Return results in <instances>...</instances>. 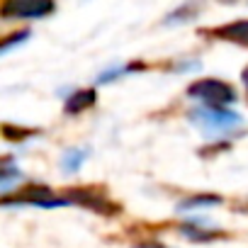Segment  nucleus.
<instances>
[{"label":"nucleus","instance_id":"nucleus-5","mask_svg":"<svg viewBox=\"0 0 248 248\" xmlns=\"http://www.w3.org/2000/svg\"><path fill=\"white\" fill-rule=\"evenodd\" d=\"M93 102H95V93H93V90L76 93V95H71V97H68V102H66V112H71V114L83 112V109H88Z\"/></svg>","mask_w":248,"mask_h":248},{"label":"nucleus","instance_id":"nucleus-9","mask_svg":"<svg viewBox=\"0 0 248 248\" xmlns=\"http://www.w3.org/2000/svg\"><path fill=\"white\" fill-rule=\"evenodd\" d=\"M149 248H154V246H149Z\"/></svg>","mask_w":248,"mask_h":248},{"label":"nucleus","instance_id":"nucleus-2","mask_svg":"<svg viewBox=\"0 0 248 248\" xmlns=\"http://www.w3.org/2000/svg\"><path fill=\"white\" fill-rule=\"evenodd\" d=\"M192 122L204 127L207 132H221V129H231V127H238L241 124V117L236 112H229V109H217V107H207V109H195L190 112Z\"/></svg>","mask_w":248,"mask_h":248},{"label":"nucleus","instance_id":"nucleus-3","mask_svg":"<svg viewBox=\"0 0 248 248\" xmlns=\"http://www.w3.org/2000/svg\"><path fill=\"white\" fill-rule=\"evenodd\" d=\"M54 10V0H5V17H44Z\"/></svg>","mask_w":248,"mask_h":248},{"label":"nucleus","instance_id":"nucleus-7","mask_svg":"<svg viewBox=\"0 0 248 248\" xmlns=\"http://www.w3.org/2000/svg\"><path fill=\"white\" fill-rule=\"evenodd\" d=\"M243 83H246V88H248V68L243 71Z\"/></svg>","mask_w":248,"mask_h":248},{"label":"nucleus","instance_id":"nucleus-6","mask_svg":"<svg viewBox=\"0 0 248 248\" xmlns=\"http://www.w3.org/2000/svg\"><path fill=\"white\" fill-rule=\"evenodd\" d=\"M83 158H85V154H80V151H68V154L63 156V168L76 170V168L83 163Z\"/></svg>","mask_w":248,"mask_h":248},{"label":"nucleus","instance_id":"nucleus-1","mask_svg":"<svg viewBox=\"0 0 248 248\" xmlns=\"http://www.w3.org/2000/svg\"><path fill=\"white\" fill-rule=\"evenodd\" d=\"M192 97L207 102L209 107H219V105H229L236 100V93L231 85H226L224 80H214V78H204V80H197L190 85L187 90Z\"/></svg>","mask_w":248,"mask_h":248},{"label":"nucleus","instance_id":"nucleus-4","mask_svg":"<svg viewBox=\"0 0 248 248\" xmlns=\"http://www.w3.org/2000/svg\"><path fill=\"white\" fill-rule=\"evenodd\" d=\"M214 34H217L219 39H226V42H233V44H243V46H248V20L224 25V27H219Z\"/></svg>","mask_w":248,"mask_h":248},{"label":"nucleus","instance_id":"nucleus-8","mask_svg":"<svg viewBox=\"0 0 248 248\" xmlns=\"http://www.w3.org/2000/svg\"><path fill=\"white\" fill-rule=\"evenodd\" d=\"M221 3H236V0H221Z\"/></svg>","mask_w":248,"mask_h":248}]
</instances>
